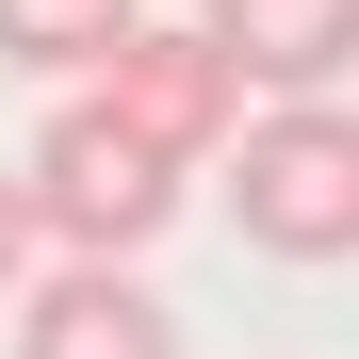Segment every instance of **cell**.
<instances>
[{
  "mask_svg": "<svg viewBox=\"0 0 359 359\" xmlns=\"http://www.w3.org/2000/svg\"><path fill=\"white\" fill-rule=\"evenodd\" d=\"M17 180H33V229H49V262H147L163 229H180V180H196V163H163L131 114H98V98L66 82Z\"/></svg>",
  "mask_w": 359,
  "mask_h": 359,
  "instance_id": "obj_1",
  "label": "cell"
},
{
  "mask_svg": "<svg viewBox=\"0 0 359 359\" xmlns=\"http://www.w3.org/2000/svg\"><path fill=\"white\" fill-rule=\"evenodd\" d=\"M33 262H49V229H33V180L0 163V294H33Z\"/></svg>",
  "mask_w": 359,
  "mask_h": 359,
  "instance_id": "obj_7",
  "label": "cell"
},
{
  "mask_svg": "<svg viewBox=\"0 0 359 359\" xmlns=\"http://www.w3.org/2000/svg\"><path fill=\"white\" fill-rule=\"evenodd\" d=\"M147 0H0V66H33V82H98V49L131 33Z\"/></svg>",
  "mask_w": 359,
  "mask_h": 359,
  "instance_id": "obj_6",
  "label": "cell"
},
{
  "mask_svg": "<svg viewBox=\"0 0 359 359\" xmlns=\"http://www.w3.org/2000/svg\"><path fill=\"white\" fill-rule=\"evenodd\" d=\"M17 359H180V311L131 262H49L17 294Z\"/></svg>",
  "mask_w": 359,
  "mask_h": 359,
  "instance_id": "obj_4",
  "label": "cell"
},
{
  "mask_svg": "<svg viewBox=\"0 0 359 359\" xmlns=\"http://www.w3.org/2000/svg\"><path fill=\"white\" fill-rule=\"evenodd\" d=\"M229 229L262 262H359V114L343 98H262L229 131Z\"/></svg>",
  "mask_w": 359,
  "mask_h": 359,
  "instance_id": "obj_2",
  "label": "cell"
},
{
  "mask_svg": "<svg viewBox=\"0 0 359 359\" xmlns=\"http://www.w3.org/2000/svg\"><path fill=\"white\" fill-rule=\"evenodd\" d=\"M196 33L229 49L245 98H343V66H359V0H212Z\"/></svg>",
  "mask_w": 359,
  "mask_h": 359,
  "instance_id": "obj_5",
  "label": "cell"
},
{
  "mask_svg": "<svg viewBox=\"0 0 359 359\" xmlns=\"http://www.w3.org/2000/svg\"><path fill=\"white\" fill-rule=\"evenodd\" d=\"M98 114H131V131L163 147V163H212L229 131H245V82H229V49L212 33H180V17H131L98 49V82H82Z\"/></svg>",
  "mask_w": 359,
  "mask_h": 359,
  "instance_id": "obj_3",
  "label": "cell"
}]
</instances>
